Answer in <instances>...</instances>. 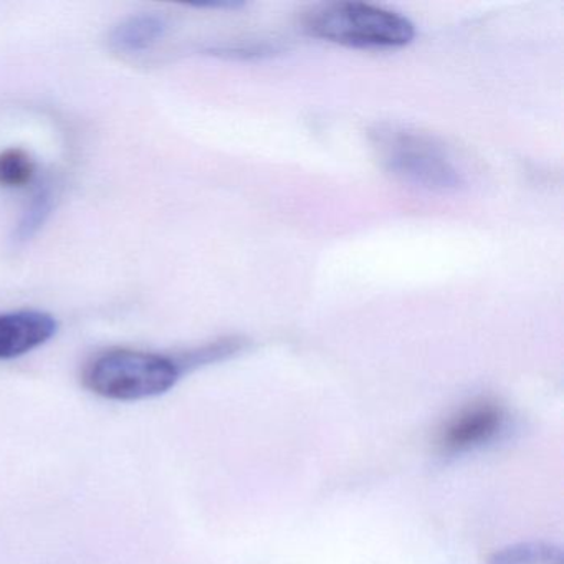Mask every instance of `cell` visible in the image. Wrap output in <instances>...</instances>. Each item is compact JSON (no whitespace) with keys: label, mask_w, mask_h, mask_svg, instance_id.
Returning a JSON list of instances; mask_svg holds the SVG:
<instances>
[{"label":"cell","mask_w":564,"mask_h":564,"mask_svg":"<svg viewBox=\"0 0 564 564\" xmlns=\"http://www.w3.org/2000/svg\"><path fill=\"white\" fill-rule=\"evenodd\" d=\"M313 37L372 51H394L411 44L414 24L404 15L366 2H333L319 6L305 19Z\"/></svg>","instance_id":"obj_1"},{"label":"cell","mask_w":564,"mask_h":564,"mask_svg":"<svg viewBox=\"0 0 564 564\" xmlns=\"http://www.w3.org/2000/svg\"><path fill=\"white\" fill-rule=\"evenodd\" d=\"M176 359L137 349H110L95 356L82 372L85 388L111 401L156 398L176 386Z\"/></svg>","instance_id":"obj_2"},{"label":"cell","mask_w":564,"mask_h":564,"mask_svg":"<svg viewBox=\"0 0 564 564\" xmlns=\"http://www.w3.org/2000/svg\"><path fill=\"white\" fill-rule=\"evenodd\" d=\"M379 151L386 166L409 183L434 191L462 186L460 171L431 138L404 130L379 133Z\"/></svg>","instance_id":"obj_3"},{"label":"cell","mask_w":564,"mask_h":564,"mask_svg":"<svg viewBox=\"0 0 564 564\" xmlns=\"http://www.w3.org/2000/svg\"><path fill=\"white\" fill-rule=\"evenodd\" d=\"M505 424V411L490 399H477L458 409L437 434V447L444 454H465L494 441Z\"/></svg>","instance_id":"obj_4"},{"label":"cell","mask_w":564,"mask_h":564,"mask_svg":"<svg viewBox=\"0 0 564 564\" xmlns=\"http://www.w3.org/2000/svg\"><path fill=\"white\" fill-rule=\"evenodd\" d=\"M57 332L54 316L44 312L0 315V359H14L45 345Z\"/></svg>","instance_id":"obj_5"},{"label":"cell","mask_w":564,"mask_h":564,"mask_svg":"<svg viewBox=\"0 0 564 564\" xmlns=\"http://www.w3.org/2000/svg\"><path fill=\"white\" fill-rule=\"evenodd\" d=\"M166 29V21L161 15H131L113 29L110 44L118 54H143L164 37Z\"/></svg>","instance_id":"obj_6"},{"label":"cell","mask_w":564,"mask_h":564,"mask_svg":"<svg viewBox=\"0 0 564 564\" xmlns=\"http://www.w3.org/2000/svg\"><path fill=\"white\" fill-rule=\"evenodd\" d=\"M35 176V163L31 154L19 148L0 153V186L19 189L28 186Z\"/></svg>","instance_id":"obj_7"},{"label":"cell","mask_w":564,"mask_h":564,"mask_svg":"<svg viewBox=\"0 0 564 564\" xmlns=\"http://www.w3.org/2000/svg\"><path fill=\"white\" fill-rule=\"evenodd\" d=\"M52 194L48 191H41L37 196L32 199L31 206L25 210L14 232L15 243H25L31 240L35 234L44 227L45 220L51 216Z\"/></svg>","instance_id":"obj_8"},{"label":"cell","mask_w":564,"mask_h":564,"mask_svg":"<svg viewBox=\"0 0 564 564\" xmlns=\"http://www.w3.org/2000/svg\"><path fill=\"white\" fill-rule=\"evenodd\" d=\"M490 564H561V554L553 547L523 544L500 551Z\"/></svg>","instance_id":"obj_9"}]
</instances>
